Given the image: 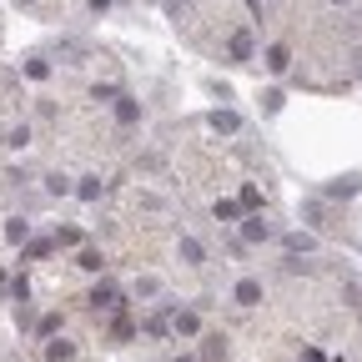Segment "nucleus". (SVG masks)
Wrapping results in <instances>:
<instances>
[{
    "instance_id": "obj_1",
    "label": "nucleus",
    "mask_w": 362,
    "mask_h": 362,
    "mask_svg": "<svg viewBox=\"0 0 362 362\" xmlns=\"http://www.w3.org/2000/svg\"><path fill=\"white\" fill-rule=\"evenodd\" d=\"M86 302H91L96 312H126V297H121V287H116V282H96Z\"/></svg>"
},
{
    "instance_id": "obj_2",
    "label": "nucleus",
    "mask_w": 362,
    "mask_h": 362,
    "mask_svg": "<svg viewBox=\"0 0 362 362\" xmlns=\"http://www.w3.org/2000/svg\"><path fill=\"white\" fill-rule=\"evenodd\" d=\"M231 302H237L242 312H252V307H262V282H257V277H242V282L231 287Z\"/></svg>"
},
{
    "instance_id": "obj_3",
    "label": "nucleus",
    "mask_w": 362,
    "mask_h": 362,
    "mask_svg": "<svg viewBox=\"0 0 362 362\" xmlns=\"http://www.w3.org/2000/svg\"><path fill=\"white\" fill-rule=\"evenodd\" d=\"M166 312H172V332H176V337H197V332H201V317H197V312H181V307H172V302H166Z\"/></svg>"
},
{
    "instance_id": "obj_4",
    "label": "nucleus",
    "mask_w": 362,
    "mask_h": 362,
    "mask_svg": "<svg viewBox=\"0 0 362 362\" xmlns=\"http://www.w3.org/2000/svg\"><path fill=\"white\" fill-rule=\"evenodd\" d=\"M227 352H231V347H227V337H222V332H206L197 357H201V362H227Z\"/></svg>"
},
{
    "instance_id": "obj_5",
    "label": "nucleus",
    "mask_w": 362,
    "mask_h": 362,
    "mask_svg": "<svg viewBox=\"0 0 362 362\" xmlns=\"http://www.w3.org/2000/svg\"><path fill=\"white\" fill-rule=\"evenodd\" d=\"M176 257H181L186 267H197V272L206 267V252H201V242H197V237H181V242H176Z\"/></svg>"
},
{
    "instance_id": "obj_6",
    "label": "nucleus",
    "mask_w": 362,
    "mask_h": 362,
    "mask_svg": "<svg viewBox=\"0 0 362 362\" xmlns=\"http://www.w3.org/2000/svg\"><path fill=\"white\" fill-rule=\"evenodd\" d=\"M287 66H292V51L282 46V40L267 46V71H272V76H287Z\"/></svg>"
},
{
    "instance_id": "obj_7",
    "label": "nucleus",
    "mask_w": 362,
    "mask_h": 362,
    "mask_svg": "<svg viewBox=\"0 0 362 362\" xmlns=\"http://www.w3.org/2000/svg\"><path fill=\"white\" fill-rule=\"evenodd\" d=\"M242 237H247V242H272L267 217H247V222H242Z\"/></svg>"
},
{
    "instance_id": "obj_8",
    "label": "nucleus",
    "mask_w": 362,
    "mask_h": 362,
    "mask_svg": "<svg viewBox=\"0 0 362 362\" xmlns=\"http://www.w3.org/2000/svg\"><path fill=\"white\" fill-rule=\"evenodd\" d=\"M116 121H121V126H136V121H141V106H136L131 96H116Z\"/></svg>"
},
{
    "instance_id": "obj_9",
    "label": "nucleus",
    "mask_w": 362,
    "mask_h": 362,
    "mask_svg": "<svg viewBox=\"0 0 362 362\" xmlns=\"http://www.w3.org/2000/svg\"><path fill=\"white\" fill-rule=\"evenodd\" d=\"M46 362H76V343H66V337H60V343H46Z\"/></svg>"
},
{
    "instance_id": "obj_10",
    "label": "nucleus",
    "mask_w": 362,
    "mask_h": 362,
    "mask_svg": "<svg viewBox=\"0 0 362 362\" xmlns=\"http://www.w3.org/2000/svg\"><path fill=\"white\" fill-rule=\"evenodd\" d=\"M227 51H231V60H252V35H247V31H237V35L227 40Z\"/></svg>"
},
{
    "instance_id": "obj_11",
    "label": "nucleus",
    "mask_w": 362,
    "mask_h": 362,
    "mask_svg": "<svg viewBox=\"0 0 362 362\" xmlns=\"http://www.w3.org/2000/svg\"><path fill=\"white\" fill-rule=\"evenodd\" d=\"M111 337H116V343H131V337H136V327H131V317H126V312L111 317Z\"/></svg>"
},
{
    "instance_id": "obj_12",
    "label": "nucleus",
    "mask_w": 362,
    "mask_h": 362,
    "mask_svg": "<svg viewBox=\"0 0 362 362\" xmlns=\"http://www.w3.org/2000/svg\"><path fill=\"white\" fill-rule=\"evenodd\" d=\"M76 267H81V272H101V267H106V257H101L96 247H86V252L76 257Z\"/></svg>"
},
{
    "instance_id": "obj_13",
    "label": "nucleus",
    "mask_w": 362,
    "mask_h": 362,
    "mask_svg": "<svg viewBox=\"0 0 362 362\" xmlns=\"http://www.w3.org/2000/svg\"><path fill=\"white\" fill-rule=\"evenodd\" d=\"M56 332H60V312H46L35 322V337H56Z\"/></svg>"
},
{
    "instance_id": "obj_14",
    "label": "nucleus",
    "mask_w": 362,
    "mask_h": 362,
    "mask_svg": "<svg viewBox=\"0 0 362 362\" xmlns=\"http://www.w3.org/2000/svg\"><path fill=\"white\" fill-rule=\"evenodd\" d=\"M237 217H242V201H227V197H222V201H217V222H237Z\"/></svg>"
},
{
    "instance_id": "obj_15",
    "label": "nucleus",
    "mask_w": 362,
    "mask_h": 362,
    "mask_svg": "<svg viewBox=\"0 0 362 362\" xmlns=\"http://www.w3.org/2000/svg\"><path fill=\"white\" fill-rule=\"evenodd\" d=\"M6 237H10V242H26V237H31V222H26V217H15V222L6 227Z\"/></svg>"
},
{
    "instance_id": "obj_16",
    "label": "nucleus",
    "mask_w": 362,
    "mask_h": 362,
    "mask_svg": "<svg viewBox=\"0 0 362 362\" xmlns=\"http://www.w3.org/2000/svg\"><path fill=\"white\" fill-rule=\"evenodd\" d=\"M101 191H106V181H101V176H86V181H81V197H86V201H96Z\"/></svg>"
},
{
    "instance_id": "obj_17",
    "label": "nucleus",
    "mask_w": 362,
    "mask_h": 362,
    "mask_svg": "<svg viewBox=\"0 0 362 362\" xmlns=\"http://www.w3.org/2000/svg\"><path fill=\"white\" fill-rule=\"evenodd\" d=\"M166 332H172L166 317H146V337H166Z\"/></svg>"
},
{
    "instance_id": "obj_18",
    "label": "nucleus",
    "mask_w": 362,
    "mask_h": 362,
    "mask_svg": "<svg viewBox=\"0 0 362 362\" xmlns=\"http://www.w3.org/2000/svg\"><path fill=\"white\" fill-rule=\"evenodd\" d=\"M26 76H35V81H46V76H51V66H46V60H40V56H31V60H26Z\"/></svg>"
},
{
    "instance_id": "obj_19",
    "label": "nucleus",
    "mask_w": 362,
    "mask_h": 362,
    "mask_svg": "<svg viewBox=\"0 0 362 362\" xmlns=\"http://www.w3.org/2000/svg\"><path fill=\"white\" fill-rule=\"evenodd\" d=\"M156 292H161L156 277H136V297H156Z\"/></svg>"
},
{
    "instance_id": "obj_20",
    "label": "nucleus",
    "mask_w": 362,
    "mask_h": 362,
    "mask_svg": "<svg viewBox=\"0 0 362 362\" xmlns=\"http://www.w3.org/2000/svg\"><path fill=\"white\" fill-rule=\"evenodd\" d=\"M242 206L257 211V206H262V191H257V186H242Z\"/></svg>"
},
{
    "instance_id": "obj_21",
    "label": "nucleus",
    "mask_w": 362,
    "mask_h": 362,
    "mask_svg": "<svg viewBox=\"0 0 362 362\" xmlns=\"http://www.w3.org/2000/svg\"><path fill=\"white\" fill-rule=\"evenodd\" d=\"M76 242H81L76 227H60V231H56V247H76Z\"/></svg>"
},
{
    "instance_id": "obj_22",
    "label": "nucleus",
    "mask_w": 362,
    "mask_h": 362,
    "mask_svg": "<svg viewBox=\"0 0 362 362\" xmlns=\"http://www.w3.org/2000/svg\"><path fill=\"white\" fill-rule=\"evenodd\" d=\"M287 252H312V237H302V231H292V237H287Z\"/></svg>"
},
{
    "instance_id": "obj_23",
    "label": "nucleus",
    "mask_w": 362,
    "mask_h": 362,
    "mask_svg": "<svg viewBox=\"0 0 362 362\" xmlns=\"http://www.w3.org/2000/svg\"><path fill=\"white\" fill-rule=\"evenodd\" d=\"M211 126H217V131H237V116H227V111H222V116H211Z\"/></svg>"
},
{
    "instance_id": "obj_24",
    "label": "nucleus",
    "mask_w": 362,
    "mask_h": 362,
    "mask_svg": "<svg viewBox=\"0 0 362 362\" xmlns=\"http://www.w3.org/2000/svg\"><path fill=\"white\" fill-rule=\"evenodd\" d=\"M302 362H322V352H317V347H307V352H302Z\"/></svg>"
},
{
    "instance_id": "obj_25",
    "label": "nucleus",
    "mask_w": 362,
    "mask_h": 362,
    "mask_svg": "<svg viewBox=\"0 0 362 362\" xmlns=\"http://www.w3.org/2000/svg\"><path fill=\"white\" fill-rule=\"evenodd\" d=\"M86 6H91V10H106V6H111V0H86Z\"/></svg>"
},
{
    "instance_id": "obj_26",
    "label": "nucleus",
    "mask_w": 362,
    "mask_h": 362,
    "mask_svg": "<svg viewBox=\"0 0 362 362\" xmlns=\"http://www.w3.org/2000/svg\"><path fill=\"white\" fill-rule=\"evenodd\" d=\"M176 362H201V357H176Z\"/></svg>"
},
{
    "instance_id": "obj_27",
    "label": "nucleus",
    "mask_w": 362,
    "mask_h": 362,
    "mask_svg": "<svg viewBox=\"0 0 362 362\" xmlns=\"http://www.w3.org/2000/svg\"><path fill=\"white\" fill-rule=\"evenodd\" d=\"M20 6H31V0H20Z\"/></svg>"
}]
</instances>
